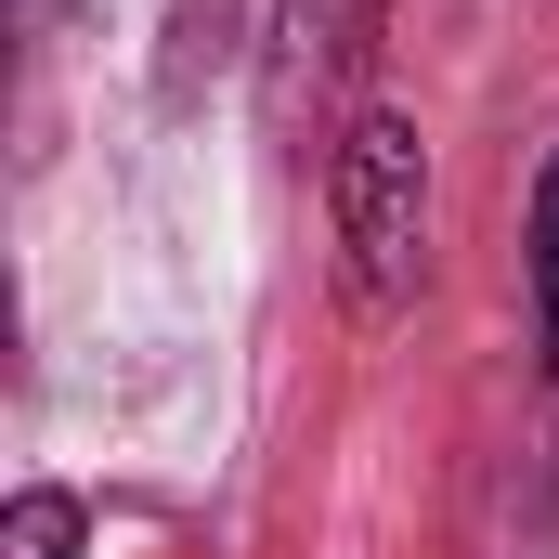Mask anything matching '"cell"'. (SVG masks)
Returning <instances> with one entry per match:
<instances>
[{"instance_id":"cell-3","label":"cell","mask_w":559,"mask_h":559,"mask_svg":"<svg viewBox=\"0 0 559 559\" xmlns=\"http://www.w3.org/2000/svg\"><path fill=\"white\" fill-rule=\"evenodd\" d=\"M0 559H79V495H13V521H0Z\"/></svg>"},{"instance_id":"cell-2","label":"cell","mask_w":559,"mask_h":559,"mask_svg":"<svg viewBox=\"0 0 559 559\" xmlns=\"http://www.w3.org/2000/svg\"><path fill=\"white\" fill-rule=\"evenodd\" d=\"M378 26H391V0H274L286 92H338V79H365V66H378Z\"/></svg>"},{"instance_id":"cell-4","label":"cell","mask_w":559,"mask_h":559,"mask_svg":"<svg viewBox=\"0 0 559 559\" xmlns=\"http://www.w3.org/2000/svg\"><path fill=\"white\" fill-rule=\"evenodd\" d=\"M534 338H547V365H559V156H547V182H534Z\"/></svg>"},{"instance_id":"cell-1","label":"cell","mask_w":559,"mask_h":559,"mask_svg":"<svg viewBox=\"0 0 559 559\" xmlns=\"http://www.w3.org/2000/svg\"><path fill=\"white\" fill-rule=\"evenodd\" d=\"M325 209H338V286H352V312H404L429 274V143L417 118H391V105H365L338 156H325Z\"/></svg>"}]
</instances>
